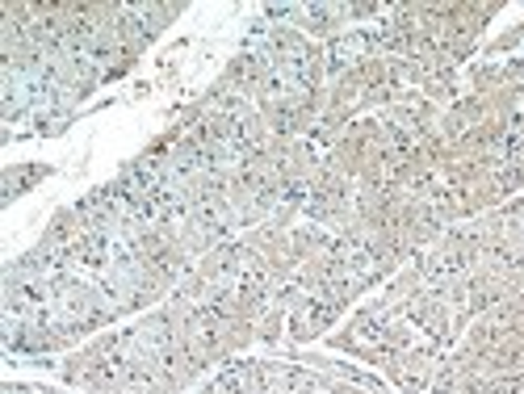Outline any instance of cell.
I'll list each match as a JSON object with an SVG mask.
<instances>
[{
    "mask_svg": "<svg viewBox=\"0 0 524 394\" xmlns=\"http://www.w3.org/2000/svg\"><path fill=\"white\" fill-rule=\"evenodd\" d=\"M43 176H46V168H13V173H4V202H9V197H17L26 185L43 181Z\"/></svg>",
    "mask_w": 524,
    "mask_h": 394,
    "instance_id": "1",
    "label": "cell"
}]
</instances>
